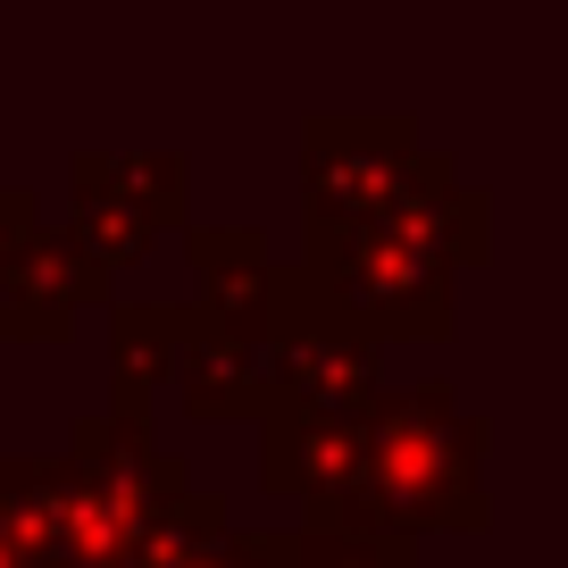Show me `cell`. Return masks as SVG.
Returning a JSON list of instances; mask_svg holds the SVG:
<instances>
[{
  "mask_svg": "<svg viewBox=\"0 0 568 568\" xmlns=\"http://www.w3.org/2000/svg\"><path fill=\"white\" fill-rule=\"evenodd\" d=\"M0 568H9V544H0Z\"/></svg>",
  "mask_w": 568,
  "mask_h": 568,
  "instance_id": "6da1fadb",
  "label": "cell"
}]
</instances>
